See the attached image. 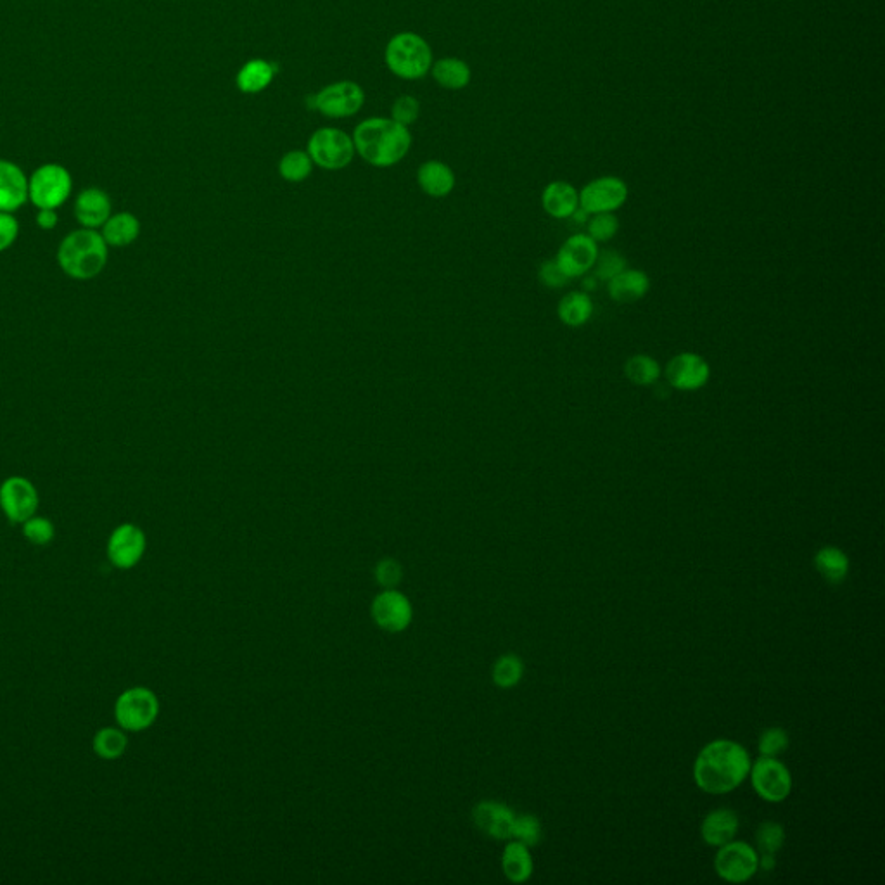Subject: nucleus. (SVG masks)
<instances>
[{
    "label": "nucleus",
    "mask_w": 885,
    "mask_h": 885,
    "mask_svg": "<svg viewBox=\"0 0 885 885\" xmlns=\"http://www.w3.org/2000/svg\"><path fill=\"white\" fill-rule=\"evenodd\" d=\"M751 765V756L744 745L733 740H714L695 759V784L707 794H728L744 782Z\"/></svg>",
    "instance_id": "f257e3e1"
},
{
    "label": "nucleus",
    "mask_w": 885,
    "mask_h": 885,
    "mask_svg": "<svg viewBox=\"0 0 885 885\" xmlns=\"http://www.w3.org/2000/svg\"><path fill=\"white\" fill-rule=\"evenodd\" d=\"M353 144L367 163L386 168L405 158L412 144V137L407 127L395 120L370 118L355 128Z\"/></svg>",
    "instance_id": "f03ea898"
},
{
    "label": "nucleus",
    "mask_w": 885,
    "mask_h": 885,
    "mask_svg": "<svg viewBox=\"0 0 885 885\" xmlns=\"http://www.w3.org/2000/svg\"><path fill=\"white\" fill-rule=\"evenodd\" d=\"M59 268L73 281H90L108 265L109 246L99 230H73L63 237L58 248Z\"/></svg>",
    "instance_id": "7ed1b4c3"
},
{
    "label": "nucleus",
    "mask_w": 885,
    "mask_h": 885,
    "mask_svg": "<svg viewBox=\"0 0 885 885\" xmlns=\"http://www.w3.org/2000/svg\"><path fill=\"white\" fill-rule=\"evenodd\" d=\"M73 191V177L66 166L45 163L28 177V201L37 210H59Z\"/></svg>",
    "instance_id": "20e7f679"
},
{
    "label": "nucleus",
    "mask_w": 885,
    "mask_h": 885,
    "mask_svg": "<svg viewBox=\"0 0 885 885\" xmlns=\"http://www.w3.org/2000/svg\"><path fill=\"white\" fill-rule=\"evenodd\" d=\"M386 63L396 77L417 80L431 70L433 54L426 40L415 33H400L389 40Z\"/></svg>",
    "instance_id": "39448f33"
},
{
    "label": "nucleus",
    "mask_w": 885,
    "mask_h": 885,
    "mask_svg": "<svg viewBox=\"0 0 885 885\" xmlns=\"http://www.w3.org/2000/svg\"><path fill=\"white\" fill-rule=\"evenodd\" d=\"M160 714V701L146 687L128 688L116 699V723L125 732H142L153 725Z\"/></svg>",
    "instance_id": "423d86ee"
},
{
    "label": "nucleus",
    "mask_w": 885,
    "mask_h": 885,
    "mask_svg": "<svg viewBox=\"0 0 885 885\" xmlns=\"http://www.w3.org/2000/svg\"><path fill=\"white\" fill-rule=\"evenodd\" d=\"M308 154L313 163L325 170H341L350 165L355 154V144L350 135L338 128H320L308 142Z\"/></svg>",
    "instance_id": "0eeeda50"
},
{
    "label": "nucleus",
    "mask_w": 885,
    "mask_h": 885,
    "mask_svg": "<svg viewBox=\"0 0 885 885\" xmlns=\"http://www.w3.org/2000/svg\"><path fill=\"white\" fill-rule=\"evenodd\" d=\"M39 491L23 476H11L0 484V509L13 524H23L39 510Z\"/></svg>",
    "instance_id": "6e6552de"
},
{
    "label": "nucleus",
    "mask_w": 885,
    "mask_h": 885,
    "mask_svg": "<svg viewBox=\"0 0 885 885\" xmlns=\"http://www.w3.org/2000/svg\"><path fill=\"white\" fill-rule=\"evenodd\" d=\"M759 868V856L754 847L745 842L730 841L720 847L714 858V870L721 879L732 884L751 880Z\"/></svg>",
    "instance_id": "1a4fd4ad"
},
{
    "label": "nucleus",
    "mask_w": 885,
    "mask_h": 885,
    "mask_svg": "<svg viewBox=\"0 0 885 885\" xmlns=\"http://www.w3.org/2000/svg\"><path fill=\"white\" fill-rule=\"evenodd\" d=\"M752 787L761 799L768 803H782L792 790V777L784 763L777 758H761L751 765Z\"/></svg>",
    "instance_id": "9d476101"
},
{
    "label": "nucleus",
    "mask_w": 885,
    "mask_h": 885,
    "mask_svg": "<svg viewBox=\"0 0 885 885\" xmlns=\"http://www.w3.org/2000/svg\"><path fill=\"white\" fill-rule=\"evenodd\" d=\"M363 90L353 82L332 83L317 96H313L312 106L329 118H346L357 115L363 106Z\"/></svg>",
    "instance_id": "9b49d317"
},
{
    "label": "nucleus",
    "mask_w": 885,
    "mask_h": 885,
    "mask_svg": "<svg viewBox=\"0 0 885 885\" xmlns=\"http://www.w3.org/2000/svg\"><path fill=\"white\" fill-rule=\"evenodd\" d=\"M146 535L132 523L120 524L108 540V559L118 569H132L146 554Z\"/></svg>",
    "instance_id": "f8f14e48"
},
{
    "label": "nucleus",
    "mask_w": 885,
    "mask_h": 885,
    "mask_svg": "<svg viewBox=\"0 0 885 885\" xmlns=\"http://www.w3.org/2000/svg\"><path fill=\"white\" fill-rule=\"evenodd\" d=\"M628 199V187L616 177H602L586 185L580 194V206L590 215L612 213Z\"/></svg>",
    "instance_id": "ddd939ff"
},
{
    "label": "nucleus",
    "mask_w": 885,
    "mask_h": 885,
    "mask_svg": "<svg viewBox=\"0 0 885 885\" xmlns=\"http://www.w3.org/2000/svg\"><path fill=\"white\" fill-rule=\"evenodd\" d=\"M711 367L697 353H680L666 367V381L678 391H697L709 383Z\"/></svg>",
    "instance_id": "4468645a"
},
{
    "label": "nucleus",
    "mask_w": 885,
    "mask_h": 885,
    "mask_svg": "<svg viewBox=\"0 0 885 885\" xmlns=\"http://www.w3.org/2000/svg\"><path fill=\"white\" fill-rule=\"evenodd\" d=\"M412 616L414 611L410 600L403 593L396 592L395 588L379 593L372 604V618L377 626L391 633L407 630L408 624L412 623Z\"/></svg>",
    "instance_id": "2eb2a0df"
},
{
    "label": "nucleus",
    "mask_w": 885,
    "mask_h": 885,
    "mask_svg": "<svg viewBox=\"0 0 885 885\" xmlns=\"http://www.w3.org/2000/svg\"><path fill=\"white\" fill-rule=\"evenodd\" d=\"M599 246L588 234H576L562 244L557 255V263L566 272L569 279L583 277L592 270L599 258Z\"/></svg>",
    "instance_id": "dca6fc26"
},
{
    "label": "nucleus",
    "mask_w": 885,
    "mask_h": 885,
    "mask_svg": "<svg viewBox=\"0 0 885 885\" xmlns=\"http://www.w3.org/2000/svg\"><path fill=\"white\" fill-rule=\"evenodd\" d=\"M73 211L80 227L99 230L113 215V203L101 187H87L75 199Z\"/></svg>",
    "instance_id": "f3484780"
},
{
    "label": "nucleus",
    "mask_w": 885,
    "mask_h": 885,
    "mask_svg": "<svg viewBox=\"0 0 885 885\" xmlns=\"http://www.w3.org/2000/svg\"><path fill=\"white\" fill-rule=\"evenodd\" d=\"M28 203V175L13 161L0 160V211L16 213Z\"/></svg>",
    "instance_id": "a211bd4d"
},
{
    "label": "nucleus",
    "mask_w": 885,
    "mask_h": 885,
    "mask_svg": "<svg viewBox=\"0 0 885 885\" xmlns=\"http://www.w3.org/2000/svg\"><path fill=\"white\" fill-rule=\"evenodd\" d=\"M472 816L484 834L490 835L493 839L505 841L512 837V825L516 820V813L507 804L483 801L474 808Z\"/></svg>",
    "instance_id": "6ab92c4d"
},
{
    "label": "nucleus",
    "mask_w": 885,
    "mask_h": 885,
    "mask_svg": "<svg viewBox=\"0 0 885 885\" xmlns=\"http://www.w3.org/2000/svg\"><path fill=\"white\" fill-rule=\"evenodd\" d=\"M739 816L732 809H714L704 818L701 827V835L707 846L721 847L726 842L733 841V837L739 832Z\"/></svg>",
    "instance_id": "aec40b11"
},
{
    "label": "nucleus",
    "mask_w": 885,
    "mask_h": 885,
    "mask_svg": "<svg viewBox=\"0 0 885 885\" xmlns=\"http://www.w3.org/2000/svg\"><path fill=\"white\" fill-rule=\"evenodd\" d=\"M650 279L644 270L624 268L621 274L612 277L607 286L609 296L616 303H635L649 293Z\"/></svg>",
    "instance_id": "412c9836"
},
{
    "label": "nucleus",
    "mask_w": 885,
    "mask_h": 885,
    "mask_svg": "<svg viewBox=\"0 0 885 885\" xmlns=\"http://www.w3.org/2000/svg\"><path fill=\"white\" fill-rule=\"evenodd\" d=\"M101 236L109 248H127L141 236V222L130 211H118L102 225Z\"/></svg>",
    "instance_id": "4be33fe9"
},
{
    "label": "nucleus",
    "mask_w": 885,
    "mask_h": 885,
    "mask_svg": "<svg viewBox=\"0 0 885 885\" xmlns=\"http://www.w3.org/2000/svg\"><path fill=\"white\" fill-rule=\"evenodd\" d=\"M542 203L550 217L566 220L580 208V194L567 182H552L543 191Z\"/></svg>",
    "instance_id": "5701e85b"
},
{
    "label": "nucleus",
    "mask_w": 885,
    "mask_h": 885,
    "mask_svg": "<svg viewBox=\"0 0 885 885\" xmlns=\"http://www.w3.org/2000/svg\"><path fill=\"white\" fill-rule=\"evenodd\" d=\"M417 182L422 191L433 198L448 196L455 187V175L452 168L441 161H427L417 172Z\"/></svg>",
    "instance_id": "b1692460"
},
{
    "label": "nucleus",
    "mask_w": 885,
    "mask_h": 885,
    "mask_svg": "<svg viewBox=\"0 0 885 885\" xmlns=\"http://www.w3.org/2000/svg\"><path fill=\"white\" fill-rule=\"evenodd\" d=\"M502 868L505 877L514 884H523L533 875V858L529 847L523 842L512 841L505 846L502 856Z\"/></svg>",
    "instance_id": "393cba45"
},
{
    "label": "nucleus",
    "mask_w": 885,
    "mask_h": 885,
    "mask_svg": "<svg viewBox=\"0 0 885 885\" xmlns=\"http://www.w3.org/2000/svg\"><path fill=\"white\" fill-rule=\"evenodd\" d=\"M593 310H595V306H593L592 298L585 291H573V293L566 294L557 308L562 324L569 325V327L585 325L588 320L592 319Z\"/></svg>",
    "instance_id": "a878e982"
},
{
    "label": "nucleus",
    "mask_w": 885,
    "mask_h": 885,
    "mask_svg": "<svg viewBox=\"0 0 885 885\" xmlns=\"http://www.w3.org/2000/svg\"><path fill=\"white\" fill-rule=\"evenodd\" d=\"M275 66L267 63L263 59H253L248 64L242 66V70L237 75V87L246 92V94H256L267 89L270 82L274 80Z\"/></svg>",
    "instance_id": "bb28decb"
},
{
    "label": "nucleus",
    "mask_w": 885,
    "mask_h": 885,
    "mask_svg": "<svg viewBox=\"0 0 885 885\" xmlns=\"http://www.w3.org/2000/svg\"><path fill=\"white\" fill-rule=\"evenodd\" d=\"M815 566L818 573L822 574L828 583L839 585L846 580L847 573H849V557L842 552L841 548L823 547L816 554Z\"/></svg>",
    "instance_id": "cd10ccee"
},
{
    "label": "nucleus",
    "mask_w": 885,
    "mask_h": 885,
    "mask_svg": "<svg viewBox=\"0 0 885 885\" xmlns=\"http://www.w3.org/2000/svg\"><path fill=\"white\" fill-rule=\"evenodd\" d=\"M433 75L441 87L450 90L464 89L471 82L469 66L455 58L440 59L433 66Z\"/></svg>",
    "instance_id": "c85d7f7f"
},
{
    "label": "nucleus",
    "mask_w": 885,
    "mask_h": 885,
    "mask_svg": "<svg viewBox=\"0 0 885 885\" xmlns=\"http://www.w3.org/2000/svg\"><path fill=\"white\" fill-rule=\"evenodd\" d=\"M127 745L128 739L125 730L111 728V726L101 728L92 740L94 752L99 758L106 759V761H115V759L121 758L127 751Z\"/></svg>",
    "instance_id": "c756f323"
},
{
    "label": "nucleus",
    "mask_w": 885,
    "mask_h": 885,
    "mask_svg": "<svg viewBox=\"0 0 885 885\" xmlns=\"http://www.w3.org/2000/svg\"><path fill=\"white\" fill-rule=\"evenodd\" d=\"M661 374H663V369L656 358L644 355V353L631 357L624 365V376L628 377L630 383L637 384V386H652L659 381Z\"/></svg>",
    "instance_id": "7c9ffc66"
},
{
    "label": "nucleus",
    "mask_w": 885,
    "mask_h": 885,
    "mask_svg": "<svg viewBox=\"0 0 885 885\" xmlns=\"http://www.w3.org/2000/svg\"><path fill=\"white\" fill-rule=\"evenodd\" d=\"M279 173L287 182H303L312 173V158L303 151H291L279 163Z\"/></svg>",
    "instance_id": "2f4dec72"
},
{
    "label": "nucleus",
    "mask_w": 885,
    "mask_h": 885,
    "mask_svg": "<svg viewBox=\"0 0 885 885\" xmlns=\"http://www.w3.org/2000/svg\"><path fill=\"white\" fill-rule=\"evenodd\" d=\"M524 666L523 661L514 654L500 657L495 668H493V682L497 683L500 688L516 687L517 683L523 678Z\"/></svg>",
    "instance_id": "473e14b6"
},
{
    "label": "nucleus",
    "mask_w": 885,
    "mask_h": 885,
    "mask_svg": "<svg viewBox=\"0 0 885 885\" xmlns=\"http://www.w3.org/2000/svg\"><path fill=\"white\" fill-rule=\"evenodd\" d=\"M21 531L28 542L39 547L49 545L56 536V528L47 517L32 516L26 519L25 523L21 524Z\"/></svg>",
    "instance_id": "72a5a7b5"
},
{
    "label": "nucleus",
    "mask_w": 885,
    "mask_h": 885,
    "mask_svg": "<svg viewBox=\"0 0 885 885\" xmlns=\"http://www.w3.org/2000/svg\"><path fill=\"white\" fill-rule=\"evenodd\" d=\"M588 236L595 242L611 241L618 234L619 220L614 213H595L590 215L588 222Z\"/></svg>",
    "instance_id": "f704fd0d"
},
{
    "label": "nucleus",
    "mask_w": 885,
    "mask_h": 885,
    "mask_svg": "<svg viewBox=\"0 0 885 885\" xmlns=\"http://www.w3.org/2000/svg\"><path fill=\"white\" fill-rule=\"evenodd\" d=\"M512 837L528 847H535L542 841V823L533 815H516L512 825Z\"/></svg>",
    "instance_id": "c9c22d12"
},
{
    "label": "nucleus",
    "mask_w": 885,
    "mask_h": 885,
    "mask_svg": "<svg viewBox=\"0 0 885 885\" xmlns=\"http://www.w3.org/2000/svg\"><path fill=\"white\" fill-rule=\"evenodd\" d=\"M624 268H628V263L624 260L623 255L618 253V251H614V249H607V251L599 253V258H597V262L593 265L592 270H595V277L597 279L609 282L612 277L621 274Z\"/></svg>",
    "instance_id": "e433bc0d"
},
{
    "label": "nucleus",
    "mask_w": 885,
    "mask_h": 885,
    "mask_svg": "<svg viewBox=\"0 0 885 885\" xmlns=\"http://www.w3.org/2000/svg\"><path fill=\"white\" fill-rule=\"evenodd\" d=\"M756 842L759 849L765 854H777L785 842L784 827L780 823H761L756 832Z\"/></svg>",
    "instance_id": "4c0bfd02"
},
{
    "label": "nucleus",
    "mask_w": 885,
    "mask_h": 885,
    "mask_svg": "<svg viewBox=\"0 0 885 885\" xmlns=\"http://www.w3.org/2000/svg\"><path fill=\"white\" fill-rule=\"evenodd\" d=\"M787 747H789V735L784 728H777V726L768 728L759 739V752L765 758H777L787 751Z\"/></svg>",
    "instance_id": "58836bf2"
},
{
    "label": "nucleus",
    "mask_w": 885,
    "mask_h": 885,
    "mask_svg": "<svg viewBox=\"0 0 885 885\" xmlns=\"http://www.w3.org/2000/svg\"><path fill=\"white\" fill-rule=\"evenodd\" d=\"M419 101L412 96H402L396 99L393 104V120L400 123L403 127H407L410 123H414L419 118Z\"/></svg>",
    "instance_id": "ea45409f"
},
{
    "label": "nucleus",
    "mask_w": 885,
    "mask_h": 885,
    "mask_svg": "<svg viewBox=\"0 0 885 885\" xmlns=\"http://www.w3.org/2000/svg\"><path fill=\"white\" fill-rule=\"evenodd\" d=\"M20 237V222L14 213L0 211V253L13 248Z\"/></svg>",
    "instance_id": "a19ab883"
},
{
    "label": "nucleus",
    "mask_w": 885,
    "mask_h": 885,
    "mask_svg": "<svg viewBox=\"0 0 885 885\" xmlns=\"http://www.w3.org/2000/svg\"><path fill=\"white\" fill-rule=\"evenodd\" d=\"M538 277H540L543 286L550 287V289H561V287L566 286L567 282L571 281L567 277L566 272L562 270L561 265L557 263V260H548V262L543 263L542 267H540V272H538Z\"/></svg>",
    "instance_id": "79ce46f5"
},
{
    "label": "nucleus",
    "mask_w": 885,
    "mask_h": 885,
    "mask_svg": "<svg viewBox=\"0 0 885 885\" xmlns=\"http://www.w3.org/2000/svg\"><path fill=\"white\" fill-rule=\"evenodd\" d=\"M402 576V566H400L398 562L393 561V559H386V561L377 564V581H379V585H383L386 590H388V588H395V586L402 581Z\"/></svg>",
    "instance_id": "37998d69"
},
{
    "label": "nucleus",
    "mask_w": 885,
    "mask_h": 885,
    "mask_svg": "<svg viewBox=\"0 0 885 885\" xmlns=\"http://www.w3.org/2000/svg\"><path fill=\"white\" fill-rule=\"evenodd\" d=\"M35 223L42 230L56 229L59 223L58 210H37Z\"/></svg>",
    "instance_id": "c03bdc74"
},
{
    "label": "nucleus",
    "mask_w": 885,
    "mask_h": 885,
    "mask_svg": "<svg viewBox=\"0 0 885 885\" xmlns=\"http://www.w3.org/2000/svg\"><path fill=\"white\" fill-rule=\"evenodd\" d=\"M759 865L766 872H770L771 868H775V854H765L761 856V860H759Z\"/></svg>",
    "instance_id": "a18cd8bd"
},
{
    "label": "nucleus",
    "mask_w": 885,
    "mask_h": 885,
    "mask_svg": "<svg viewBox=\"0 0 885 885\" xmlns=\"http://www.w3.org/2000/svg\"><path fill=\"white\" fill-rule=\"evenodd\" d=\"M593 282H595V277H593V279H586V281H585L586 289H593V287H595V286H593Z\"/></svg>",
    "instance_id": "49530a36"
}]
</instances>
